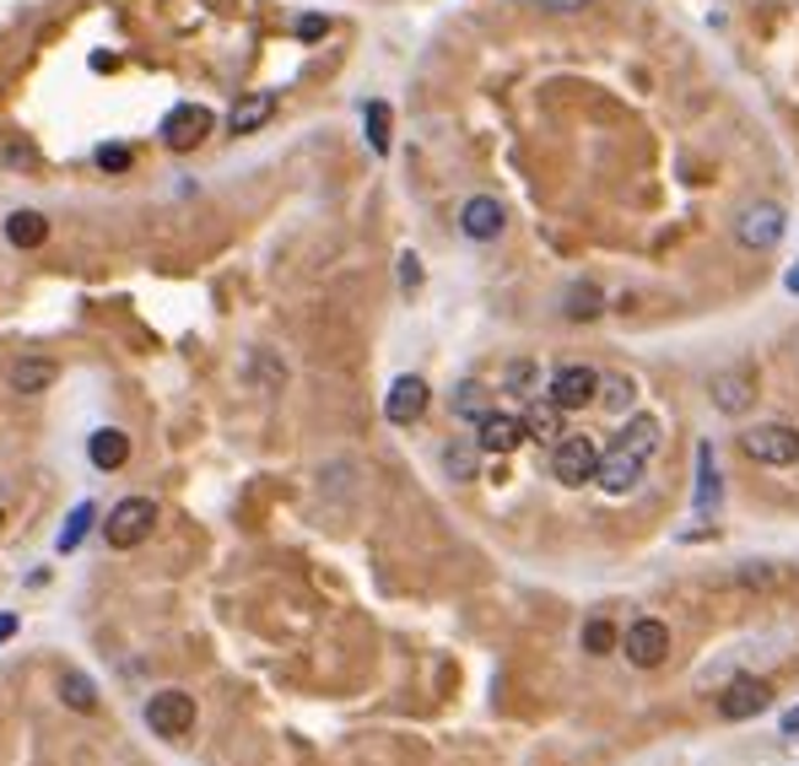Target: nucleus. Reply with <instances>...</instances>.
<instances>
[{
	"label": "nucleus",
	"mask_w": 799,
	"mask_h": 766,
	"mask_svg": "<svg viewBox=\"0 0 799 766\" xmlns=\"http://www.w3.org/2000/svg\"><path fill=\"white\" fill-rule=\"evenodd\" d=\"M746 459H757V464H772V470H789L799 464V427H783V421H767V427H751L746 438Z\"/></svg>",
	"instance_id": "obj_1"
},
{
	"label": "nucleus",
	"mask_w": 799,
	"mask_h": 766,
	"mask_svg": "<svg viewBox=\"0 0 799 766\" xmlns=\"http://www.w3.org/2000/svg\"><path fill=\"white\" fill-rule=\"evenodd\" d=\"M152 529H157V502H152V497H125V502L109 513L103 540H109L114 551H130V545H141Z\"/></svg>",
	"instance_id": "obj_2"
},
{
	"label": "nucleus",
	"mask_w": 799,
	"mask_h": 766,
	"mask_svg": "<svg viewBox=\"0 0 799 766\" xmlns=\"http://www.w3.org/2000/svg\"><path fill=\"white\" fill-rule=\"evenodd\" d=\"M594 464H600V448L594 438H578V432H562L551 443V476L562 486H590L594 481Z\"/></svg>",
	"instance_id": "obj_3"
},
{
	"label": "nucleus",
	"mask_w": 799,
	"mask_h": 766,
	"mask_svg": "<svg viewBox=\"0 0 799 766\" xmlns=\"http://www.w3.org/2000/svg\"><path fill=\"white\" fill-rule=\"evenodd\" d=\"M616 647L627 653V664H637V670H659L670 658V626L654 621V615H643V621H632L627 632H622Z\"/></svg>",
	"instance_id": "obj_4"
},
{
	"label": "nucleus",
	"mask_w": 799,
	"mask_h": 766,
	"mask_svg": "<svg viewBox=\"0 0 799 766\" xmlns=\"http://www.w3.org/2000/svg\"><path fill=\"white\" fill-rule=\"evenodd\" d=\"M146 728L157 739H184L195 728V696L189 691H157L146 696Z\"/></svg>",
	"instance_id": "obj_5"
},
{
	"label": "nucleus",
	"mask_w": 799,
	"mask_h": 766,
	"mask_svg": "<svg viewBox=\"0 0 799 766\" xmlns=\"http://www.w3.org/2000/svg\"><path fill=\"white\" fill-rule=\"evenodd\" d=\"M783 205L772 201H757L746 205L740 216H735V238H740V248H751V254H767V248H778V238H783Z\"/></svg>",
	"instance_id": "obj_6"
},
{
	"label": "nucleus",
	"mask_w": 799,
	"mask_h": 766,
	"mask_svg": "<svg viewBox=\"0 0 799 766\" xmlns=\"http://www.w3.org/2000/svg\"><path fill=\"white\" fill-rule=\"evenodd\" d=\"M594 389H600V372L594 367H556L546 384V400L556 405V410H584V405H594Z\"/></svg>",
	"instance_id": "obj_7"
},
{
	"label": "nucleus",
	"mask_w": 799,
	"mask_h": 766,
	"mask_svg": "<svg viewBox=\"0 0 799 766\" xmlns=\"http://www.w3.org/2000/svg\"><path fill=\"white\" fill-rule=\"evenodd\" d=\"M772 707V686L757 681V675H740V681H729L724 696H718V713L729 718V724H746V718H757Z\"/></svg>",
	"instance_id": "obj_8"
},
{
	"label": "nucleus",
	"mask_w": 799,
	"mask_h": 766,
	"mask_svg": "<svg viewBox=\"0 0 799 766\" xmlns=\"http://www.w3.org/2000/svg\"><path fill=\"white\" fill-rule=\"evenodd\" d=\"M211 130H216V114H211V109H201V103H178L168 120H163V141H168L173 152H195Z\"/></svg>",
	"instance_id": "obj_9"
},
{
	"label": "nucleus",
	"mask_w": 799,
	"mask_h": 766,
	"mask_svg": "<svg viewBox=\"0 0 799 766\" xmlns=\"http://www.w3.org/2000/svg\"><path fill=\"white\" fill-rule=\"evenodd\" d=\"M708 395H714V405L724 416H746L757 405V372L751 367H724V372H714Z\"/></svg>",
	"instance_id": "obj_10"
},
{
	"label": "nucleus",
	"mask_w": 799,
	"mask_h": 766,
	"mask_svg": "<svg viewBox=\"0 0 799 766\" xmlns=\"http://www.w3.org/2000/svg\"><path fill=\"white\" fill-rule=\"evenodd\" d=\"M503 227H508V211H503V201H498V195H470V201L460 205V233L470 243L503 238Z\"/></svg>",
	"instance_id": "obj_11"
},
{
	"label": "nucleus",
	"mask_w": 799,
	"mask_h": 766,
	"mask_svg": "<svg viewBox=\"0 0 799 766\" xmlns=\"http://www.w3.org/2000/svg\"><path fill=\"white\" fill-rule=\"evenodd\" d=\"M427 384H421L417 372H406V378H395L389 384V395H383V416L395 421V427H411V421H421V410H427Z\"/></svg>",
	"instance_id": "obj_12"
},
{
	"label": "nucleus",
	"mask_w": 799,
	"mask_h": 766,
	"mask_svg": "<svg viewBox=\"0 0 799 766\" xmlns=\"http://www.w3.org/2000/svg\"><path fill=\"white\" fill-rule=\"evenodd\" d=\"M643 470H648V459H637V453H627V448H611V453H600L594 481L622 497V491H632V486L643 481Z\"/></svg>",
	"instance_id": "obj_13"
},
{
	"label": "nucleus",
	"mask_w": 799,
	"mask_h": 766,
	"mask_svg": "<svg viewBox=\"0 0 799 766\" xmlns=\"http://www.w3.org/2000/svg\"><path fill=\"white\" fill-rule=\"evenodd\" d=\"M475 443H481V453H513V448L524 443V421L519 416H503V410H486L481 421H475Z\"/></svg>",
	"instance_id": "obj_14"
},
{
	"label": "nucleus",
	"mask_w": 799,
	"mask_h": 766,
	"mask_svg": "<svg viewBox=\"0 0 799 766\" xmlns=\"http://www.w3.org/2000/svg\"><path fill=\"white\" fill-rule=\"evenodd\" d=\"M86 459H92L98 470H120L130 459V438L120 427H98V432L86 438Z\"/></svg>",
	"instance_id": "obj_15"
},
{
	"label": "nucleus",
	"mask_w": 799,
	"mask_h": 766,
	"mask_svg": "<svg viewBox=\"0 0 799 766\" xmlns=\"http://www.w3.org/2000/svg\"><path fill=\"white\" fill-rule=\"evenodd\" d=\"M270 114H276V98H270V92H249V98H238V103H233L227 130H233V135H254V130L270 120Z\"/></svg>",
	"instance_id": "obj_16"
},
{
	"label": "nucleus",
	"mask_w": 799,
	"mask_h": 766,
	"mask_svg": "<svg viewBox=\"0 0 799 766\" xmlns=\"http://www.w3.org/2000/svg\"><path fill=\"white\" fill-rule=\"evenodd\" d=\"M54 378H60V367L49 362V357H22V362L11 367V389L17 395H43Z\"/></svg>",
	"instance_id": "obj_17"
},
{
	"label": "nucleus",
	"mask_w": 799,
	"mask_h": 766,
	"mask_svg": "<svg viewBox=\"0 0 799 766\" xmlns=\"http://www.w3.org/2000/svg\"><path fill=\"white\" fill-rule=\"evenodd\" d=\"M475 470H481V443H475V438L443 443V476H449V481H475Z\"/></svg>",
	"instance_id": "obj_18"
},
{
	"label": "nucleus",
	"mask_w": 799,
	"mask_h": 766,
	"mask_svg": "<svg viewBox=\"0 0 799 766\" xmlns=\"http://www.w3.org/2000/svg\"><path fill=\"white\" fill-rule=\"evenodd\" d=\"M519 421H524V438H535V443H556L562 438V410L551 400H530V410Z\"/></svg>",
	"instance_id": "obj_19"
},
{
	"label": "nucleus",
	"mask_w": 799,
	"mask_h": 766,
	"mask_svg": "<svg viewBox=\"0 0 799 766\" xmlns=\"http://www.w3.org/2000/svg\"><path fill=\"white\" fill-rule=\"evenodd\" d=\"M6 238H11V248H43V238H49L43 211H11L6 216Z\"/></svg>",
	"instance_id": "obj_20"
},
{
	"label": "nucleus",
	"mask_w": 799,
	"mask_h": 766,
	"mask_svg": "<svg viewBox=\"0 0 799 766\" xmlns=\"http://www.w3.org/2000/svg\"><path fill=\"white\" fill-rule=\"evenodd\" d=\"M611 448H627V453H637V459H654V448H659V421L654 416H632L627 427H622V438Z\"/></svg>",
	"instance_id": "obj_21"
},
{
	"label": "nucleus",
	"mask_w": 799,
	"mask_h": 766,
	"mask_svg": "<svg viewBox=\"0 0 799 766\" xmlns=\"http://www.w3.org/2000/svg\"><path fill=\"white\" fill-rule=\"evenodd\" d=\"M60 702L71 713H98V686L86 681L82 670H60Z\"/></svg>",
	"instance_id": "obj_22"
},
{
	"label": "nucleus",
	"mask_w": 799,
	"mask_h": 766,
	"mask_svg": "<svg viewBox=\"0 0 799 766\" xmlns=\"http://www.w3.org/2000/svg\"><path fill=\"white\" fill-rule=\"evenodd\" d=\"M449 405H454V416H460V421H481V416L492 410V389H486V384H475V378H464Z\"/></svg>",
	"instance_id": "obj_23"
},
{
	"label": "nucleus",
	"mask_w": 799,
	"mask_h": 766,
	"mask_svg": "<svg viewBox=\"0 0 799 766\" xmlns=\"http://www.w3.org/2000/svg\"><path fill=\"white\" fill-rule=\"evenodd\" d=\"M594 400L605 405V410H616V416H622V410H627V405L637 400V384H632L627 372H611V378H600V389H594Z\"/></svg>",
	"instance_id": "obj_24"
},
{
	"label": "nucleus",
	"mask_w": 799,
	"mask_h": 766,
	"mask_svg": "<svg viewBox=\"0 0 799 766\" xmlns=\"http://www.w3.org/2000/svg\"><path fill=\"white\" fill-rule=\"evenodd\" d=\"M584 653H594V658H605V653H616V643H622V632L605 621V615H594V621H584Z\"/></svg>",
	"instance_id": "obj_25"
},
{
	"label": "nucleus",
	"mask_w": 799,
	"mask_h": 766,
	"mask_svg": "<svg viewBox=\"0 0 799 766\" xmlns=\"http://www.w3.org/2000/svg\"><path fill=\"white\" fill-rule=\"evenodd\" d=\"M605 308V297H600V286L594 282H578L573 292H567V319H594Z\"/></svg>",
	"instance_id": "obj_26"
},
{
	"label": "nucleus",
	"mask_w": 799,
	"mask_h": 766,
	"mask_svg": "<svg viewBox=\"0 0 799 766\" xmlns=\"http://www.w3.org/2000/svg\"><path fill=\"white\" fill-rule=\"evenodd\" d=\"M362 120H368V146H373V152H379V157H389V103H368V114H362Z\"/></svg>",
	"instance_id": "obj_27"
},
{
	"label": "nucleus",
	"mask_w": 799,
	"mask_h": 766,
	"mask_svg": "<svg viewBox=\"0 0 799 766\" xmlns=\"http://www.w3.org/2000/svg\"><path fill=\"white\" fill-rule=\"evenodd\" d=\"M98 524V508L92 502H82V508H71V519H65V534H60V551H76L82 545V534Z\"/></svg>",
	"instance_id": "obj_28"
},
{
	"label": "nucleus",
	"mask_w": 799,
	"mask_h": 766,
	"mask_svg": "<svg viewBox=\"0 0 799 766\" xmlns=\"http://www.w3.org/2000/svg\"><path fill=\"white\" fill-rule=\"evenodd\" d=\"M697 464H703V486H697V508H714V502H718V470H714V448H697Z\"/></svg>",
	"instance_id": "obj_29"
},
{
	"label": "nucleus",
	"mask_w": 799,
	"mask_h": 766,
	"mask_svg": "<svg viewBox=\"0 0 799 766\" xmlns=\"http://www.w3.org/2000/svg\"><path fill=\"white\" fill-rule=\"evenodd\" d=\"M503 384L513 389V395H535V384H541V367H535V362H508Z\"/></svg>",
	"instance_id": "obj_30"
},
{
	"label": "nucleus",
	"mask_w": 799,
	"mask_h": 766,
	"mask_svg": "<svg viewBox=\"0 0 799 766\" xmlns=\"http://www.w3.org/2000/svg\"><path fill=\"white\" fill-rule=\"evenodd\" d=\"M130 162H135V152H130V146H120V141L98 146V167H103V173H130Z\"/></svg>",
	"instance_id": "obj_31"
},
{
	"label": "nucleus",
	"mask_w": 799,
	"mask_h": 766,
	"mask_svg": "<svg viewBox=\"0 0 799 766\" xmlns=\"http://www.w3.org/2000/svg\"><path fill=\"white\" fill-rule=\"evenodd\" d=\"M325 33H330V17H303V22H297V39L303 43H319Z\"/></svg>",
	"instance_id": "obj_32"
},
{
	"label": "nucleus",
	"mask_w": 799,
	"mask_h": 766,
	"mask_svg": "<svg viewBox=\"0 0 799 766\" xmlns=\"http://www.w3.org/2000/svg\"><path fill=\"white\" fill-rule=\"evenodd\" d=\"M400 282H406V292H417L421 286V259L417 254H400Z\"/></svg>",
	"instance_id": "obj_33"
},
{
	"label": "nucleus",
	"mask_w": 799,
	"mask_h": 766,
	"mask_svg": "<svg viewBox=\"0 0 799 766\" xmlns=\"http://www.w3.org/2000/svg\"><path fill=\"white\" fill-rule=\"evenodd\" d=\"M541 6H546V11H584L590 0H541Z\"/></svg>",
	"instance_id": "obj_34"
},
{
	"label": "nucleus",
	"mask_w": 799,
	"mask_h": 766,
	"mask_svg": "<svg viewBox=\"0 0 799 766\" xmlns=\"http://www.w3.org/2000/svg\"><path fill=\"white\" fill-rule=\"evenodd\" d=\"M6 637H17V615H0V643Z\"/></svg>",
	"instance_id": "obj_35"
},
{
	"label": "nucleus",
	"mask_w": 799,
	"mask_h": 766,
	"mask_svg": "<svg viewBox=\"0 0 799 766\" xmlns=\"http://www.w3.org/2000/svg\"><path fill=\"white\" fill-rule=\"evenodd\" d=\"M783 734H799V707H789V713H783Z\"/></svg>",
	"instance_id": "obj_36"
},
{
	"label": "nucleus",
	"mask_w": 799,
	"mask_h": 766,
	"mask_svg": "<svg viewBox=\"0 0 799 766\" xmlns=\"http://www.w3.org/2000/svg\"><path fill=\"white\" fill-rule=\"evenodd\" d=\"M789 286H795V292H799V270H795V276H789Z\"/></svg>",
	"instance_id": "obj_37"
},
{
	"label": "nucleus",
	"mask_w": 799,
	"mask_h": 766,
	"mask_svg": "<svg viewBox=\"0 0 799 766\" xmlns=\"http://www.w3.org/2000/svg\"><path fill=\"white\" fill-rule=\"evenodd\" d=\"M0 524H6V519H0Z\"/></svg>",
	"instance_id": "obj_38"
}]
</instances>
